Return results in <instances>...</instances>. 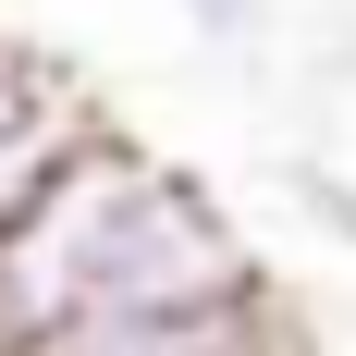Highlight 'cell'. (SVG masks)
I'll return each mask as SVG.
<instances>
[{
  "instance_id": "obj_1",
  "label": "cell",
  "mask_w": 356,
  "mask_h": 356,
  "mask_svg": "<svg viewBox=\"0 0 356 356\" xmlns=\"http://www.w3.org/2000/svg\"><path fill=\"white\" fill-rule=\"evenodd\" d=\"M258 283L270 270H258L246 221L184 160H160L123 123H99L49 172V197L13 221V246H0V332L49 344V332H86V320L209 307V295H258Z\"/></svg>"
},
{
  "instance_id": "obj_2",
  "label": "cell",
  "mask_w": 356,
  "mask_h": 356,
  "mask_svg": "<svg viewBox=\"0 0 356 356\" xmlns=\"http://www.w3.org/2000/svg\"><path fill=\"white\" fill-rule=\"evenodd\" d=\"M13 356H320V344L283 307V283H258V295H209V307L86 320V332H49V344H13Z\"/></svg>"
},
{
  "instance_id": "obj_3",
  "label": "cell",
  "mask_w": 356,
  "mask_h": 356,
  "mask_svg": "<svg viewBox=\"0 0 356 356\" xmlns=\"http://www.w3.org/2000/svg\"><path fill=\"white\" fill-rule=\"evenodd\" d=\"M99 136V111H49V123H0V246H13V221L49 197V172H62L74 147Z\"/></svg>"
},
{
  "instance_id": "obj_4",
  "label": "cell",
  "mask_w": 356,
  "mask_h": 356,
  "mask_svg": "<svg viewBox=\"0 0 356 356\" xmlns=\"http://www.w3.org/2000/svg\"><path fill=\"white\" fill-rule=\"evenodd\" d=\"M184 25H197V49H221V62H258L270 49V0H172Z\"/></svg>"
},
{
  "instance_id": "obj_5",
  "label": "cell",
  "mask_w": 356,
  "mask_h": 356,
  "mask_svg": "<svg viewBox=\"0 0 356 356\" xmlns=\"http://www.w3.org/2000/svg\"><path fill=\"white\" fill-rule=\"evenodd\" d=\"M0 356H13V332H0Z\"/></svg>"
}]
</instances>
